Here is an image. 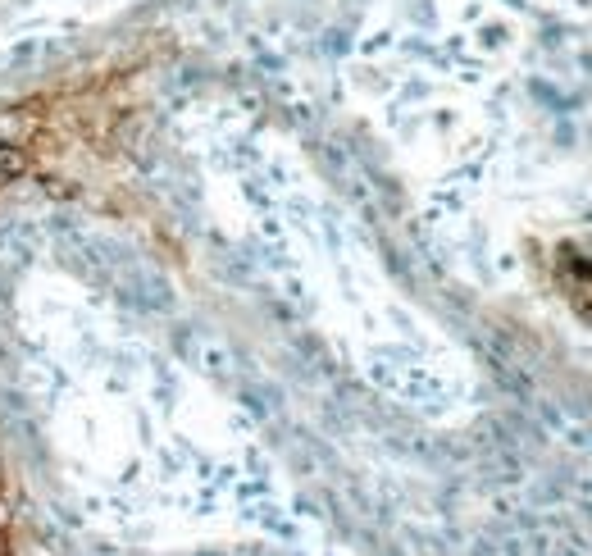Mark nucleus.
<instances>
[{"mask_svg": "<svg viewBox=\"0 0 592 556\" xmlns=\"http://www.w3.org/2000/svg\"><path fill=\"white\" fill-rule=\"evenodd\" d=\"M19 174H23V155L14 146H0V192L10 183H19Z\"/></svg>", "mask_w": 592, "mask_h": 556, "instance_id": "nucleus-1", "label": "nucleus"}, {"mask_svg": "<svg viewBox=\"0 0 592 556\" xmlns=\"http://www.w3.org/2000/svg\"><path fill=\"white\" fill-rule=\"evenodd\" d=\"M0 479H5V465H0Z\"/></svg>", "mask_w": 592, "mask_h": 556, "instance_id": "nucleus-2", "label": "nucleus"}]
</instances>
